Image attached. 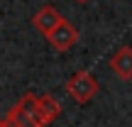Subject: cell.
<instances>
[{
    "instance_id": "obj_6",
    "label": "cell",
    "mask_w": 132,
    "mask_h": 127,
    "mask_svg": "<svg viewBox=\"0 0 132 127\" xmlns=\"http://www.w3.org/2000/svg\"><path fill=\"white\" fill-rule=\"evenodd\" d=\"M110 69L115 71V76L122 81L132 78V47H120L118 52L110 56Z\"/></svg>"
},
{
    "instance_id": "obj_8",
    "label": "cell",
    "mask_w": 132,
    "mask_h": 127,
    "mask_svg": "<svg viewBox=\"0 0 132 127\" xmlns=\"http://www.w3.org/2000/svg\"><path fill=\"white\" fill-rule=\"evenodd\" d=\"M76 3H88V0H76Z\"/></svg>"
},
{
    "instance_id": "obj_5",
    "label": "cell",
    "mask_w": 132,
    "mask_h": 127,
    "mask_svg": "<svg viewBox=\"0 0 132 127\" xmlns=\"http://www.w3.org/2000/svg\"><path fill=\"white\" fill-rule=\"evenodd\" d=\"M37 115L39 120H42V125H52L54 120L61 115V103H59L56 98H54L52 93H42L37 95Z\"/></svg>"
},
{
    "instance_id": "obj_3",
    "label": "cell",
    "mask_w": 132,
    "mask_h": 127,
    "mask_svg": "<svg viewBox=\"0 0 132 127\" xmlns=\"http://www.w3.org/2000/svg\"><path fill=\"white\" fill-rule=\"evenodd\" d=\"M47 42H49V47H52L54 52L64 54V52H69V49L78 42V29H76L69 20H61V22L47 34Z\"/></svg>"
},
{
    "instance_id": "obj_4",
    "label": "cell",
    "mask_w": 132,
    "mask_h": 127,
    "mask_svg": "<svg viewBox=\"0 0 132 127\" xmlns=\"http://www.w3.org/2000/svg\"><path fill=\"white\" fill-rule=\"evenodd\" d=\"M61 20H64V15L59 12L56 7H52V5H42V7H39L37 12L32 15V24L44 34V37H47V34L52 32V29L56 27Z\"/></svg>"
},
{
    "instance_id": "obj_1",
    "label": "cell",
    "mask_w": 132,
    "mask_h": 127,
    "mask_svg": "<svg viewBox=\"0 0 132 127\" xmlns=\"http://www.w3.org/2000/svg\"><path fill=\"white\" fill-rule=\"evenodd\" d=\"M5 127H44L37 115V95L24 93L17 103L10 108L7 117L3 120Z\"/></svg>"
},
{
    "instance_id": "obj_7",
    "label": "cell",
    "mask_w": 132,
    "mask_h": 127,
    "mask_svg": "<svg viewBox=\"0 0 132 127\" xmlns=\"http://www.w3.org/2000/svg\"><path fill=\"white\" fill-rule=\"evenodd\" d=\"M0 127H5V122H3V117H0Z\"/></svg>"
},
{
    "instance_id": "obj_2",
    "label": "cell",
    "mask_w": 132,
    "mask_h": 127,
    "mask_svg": "<svg viewBox=\"0 0 132 127\" xmlns=\"http://www.w3.org/2000/svg\"><path fill=\"white\" fill-rule=\"evenodd\" d=\"M98 88L100 86H98V81H95V76L90 73V71H76V73L66 81V93L78 105L90 103V100L95 98V93H98Z\"/></svg>"
}]
</instances>
